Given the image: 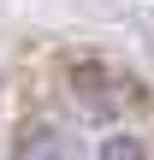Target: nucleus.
<instances>
[{
  "label": "nucleus",
  "mask_w": 154,
  "mask_h": 160,
  "mask_svg": "<svg viewBox=\"0 0 154 160\" xmlns=\"http://www.w3.org/2000/svg\"><path fill=\"white\" fill-rule=\"evenodd\" d=\"M12 160H77V148H71L53 125H24L18 142H12Z\"/></svg>",
  "instance_id": "nucleus-1"
},
{
  "label": "nucleus",
  "mask_w": 154,
  "mask_h": 160,
  "mask_svg": "<svg viewBox=\"0 0 154 160\" xmlns=\"http://www.w3.org/2000/svg\"><path fill=\"white\" fill-rule=\"evenodd\" d=\"M101 160H154V154L137 137H107V142H101Z\"/></svg>",
  "instance_id": "nucleus-2"
}]
</instances>
